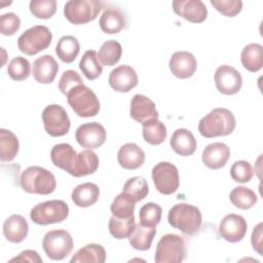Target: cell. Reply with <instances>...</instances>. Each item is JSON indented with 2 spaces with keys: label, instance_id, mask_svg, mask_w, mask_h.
Listing matches in <instances>:
<instances>
[{
  "label": "cell",
  "instance_id": "1",
  "mask_svg": "<svg viewBox=\"0 0 263 263\" xmlns=\"http://www.w3.org/2000/svg\"><path fill=\"white\" fill-rule=\"evenodd\" d=\"M236 125L233 113L226 108H215L198 123L199 134L208 139L224 137L232 134Z\"/></svg>",
  "mask_w": 263,
  "mask_h": 263
},
{
  "label": "cell",
  "instance_id": "2",
  "mask_svg": "<svg viewBox=\"0 0 263 263\" xmlns=\"http://www.w3.org/2000/svg\"><path fill=\"white\" fill-rule=\"evenodd\" d=\"M20 184L24 191L32 194L48 195L57 188L54 175L48 170L33 165L27 167L20 177Z\"/></svg>",
  "mask_w": 263,
  "mask_h": 263
},
{
  "label": "cell",
  "instance_id": "3",
  "mask_svg": "<svg viewBox=\"0 0 263 263\" xmlns=\"http://www.w3.org/2000/svg\"><path fill=\"white\" fill-rule=\"evenodd\" d=\"M167 222L184 234L193 235L201 227L202 216L197 206L181 202L171 208L167 214Z\"/></svg>",
  "mask_w": 263,
  "mask_h": 263
},
{
  "label": "cell",
  "instance_id": "4",
  "mask_svg": "<svg viewBox=\"0 0 263 263\" xmlns=\"http://www.w3.org/2000/svg\"><path fill=\"white\" fill-rule=\"evenodd\" d=\"M66 97L69 106L79 117H93L100 111V102L97 95L84 84L73 87Z\"/></svg>",
  "mask_w": 263,
  "mask_h": 263
},
{
  "label": "cell",
  "instance_id": "5",
  "mask_svg": "<svg viewBox=\"0 0 263 263\" xmlns=\"http://www.w3.org/2000/svg\"><path fill=\"white\" fill-rule=\"evenodd\" d=\"M69 206L64 200L52 199L36 204L30 213L31 220L38 225L61 223L68 218Z\"/></svg>",
  "mask_w": 263,
  "mask_h": 263
},
{
  "label": "cell",
  "instance_id": "6",
  "mask_svg": "<svg viewBox=\"0 0 263 263\" xmlns=\"http://www.w3.org/2000/svg\"><path fill=\"white\" fill-rule=\"evenodd\" d=\"M186 257V245L180 235L167 233L160 237L155 250L156 263H179Z\"/></svg>",
  "mask_w": 263,
  "mask_h": 263
},
{
  "label": "cell",
  "instance_id": "7",
  "mask_svg": "<svg viewBox=\"0 0 263 263\" xmlns=\"http://www.w3.org/2000/svg\"><path fill=\"white\" fill-rule=\"evenodd\" d=\"M74 247L72 235L65 229H53L45 233L42 248L51 260H63L72 252Z\"/></svg>",
  "mask_w": 263,
  "mask_h": 263
},
{
  "label": "cell",
  "instance_id": "8",
  "mask_svg": "<svg viewBox=\"0 0 263 263\" xmlns=\"http://www.w3.org/2000/svg\"><path fill=\"white\" fill-rule=\"evenodd\" d=\"M52 40L50 30L45 26H33L17 39L18 49L27 55H35L46 49Z\"/></svg>",
  "mask_w": 263,
  "mask_h": 263
},
{
  "label": "cell",
  "instance_id": "9",
  "mask_svg": "<svg viewBox=\"0 0 263 263\" xmlns=\"http://www.w3.org/2000/svg\"><path fill=\"white\" fill-rule=\"evenodd\" d=\"M102 7L98 0H71L64 6V15L71 24L82 25L96 20Z\"/></svg>",
  "mask_w": 263,
  "mask_h": 263
},
{
  "label": "cell",
  "instance_id": "10",
  "mask_svg": "<svg viewBox=\"0 0 263 263\" xmlns=\"http://www.w3.org/2000/svg\"><path fill=\"white\" fill-rule=\"evenodd\" d=\"M41 118L44 129L50 137H63L69 133L71 122L66 110L61 105L46 106L42 111Z\"/></svg>",
  "mask_w": 263,
  "mask_h": 263
},
{
  "label": "cell",
  "instance_id": "11",
  "mask_svg": "<svg viewBox=\"0 0 263 263\" xmlns=\"http://www.w3.org/2000/svg\"><path fill=\"white\" fill-rule=\"evenodd\" d=\"M152 180L157 191L164 195L173 194L180 185L178 168L167 161H161L152 168Z\"/></svg>",
  "mask_w": 263,
  "mask_h": 263
},
{
  "label": "cell",
  "instance_id": "12",
  "mask_svg": "<svg viewBox=\"0 0 263 263\" xmlns=\"http://www.w3.org/2000/svg\"><path fill=\"white\" fill-rule=\"evenodd\" d=\"M214 79L217 89L226 96L237 93L242 86L240 73L229 65L219 66L215 72Z\"/></svg>",
  "mask_w": 263,
  "mask_h": 263
},
{
  "label": "cell",
  "instance_id": "13",
  "mask_svg": "<svg viewBox=\"0 0 263 263\" xmlns=\"http://www.w3.org/2000/svg\"><path fill=\"white\" fill-rule=\"evenodd\" d=\"M107 138L105 127L99 122H87L78 126L75 133L77 143L87 149H97L101 147Z\"/></svg>",
  "mask_w": 263,
  "mask_h": 263
},
{
  "label": "cell",
  "instance_id": "14",
  "mask_svg": "<svg viewBox=\"0 0 263 263\" xmlns=\"http://www.w3.org/2000/svg\"><path fill=\"white\" fill-rule=\"evenodd\" d=\"M130 117L139 123L147 124L158 120V112L152 100L144 95L137 93L130 101Z\"/></svg>",
  "mask_w": 263,
  "mask_h": 263
},
{
  "label": "cell",
  "instance_id": "15",
  "mask_svg": "<svg viewBox=\"0 0 263 263\" xmlns=\"http://www.w3.org/2000/svg\"><path fill=\"white\" fill-rule=\"evenodd\" d=\"M172 6L177 15L193 24H200L208 16L206 6L201 0H176Z\"/></svg>",
  "mask_w": 263,
  "mask_h": 263
},
{
  "label": "cell",
  "instance_id": "16",
  "mask_svg": "<svg viewBox=\"0 0 263 263\" xmlns=\"http://www.w3.org/2000/svg\"><path fill=\"white\" fill-rule=\"evenodd\" d=\"M248 229L246 219L237 214L226 215L219 224V234L229 242L240 241Z\"/></svg>",
  "mask_w": 263,
  "mask_h": 263
},
{
  "label": "cell",
  "instance_id": "17",
  "mask_svg": "<svg viewBox=\"0 0 263 263\" xmlns=\"http://www.w3.org/2000/svg\"><path fill=\"white\" fill-rule=\"evenodd\" d=\"M109 85L118 92H128L138 85V75L128 65H120L110 72Z\"/></svg>",
  "mask_w": 263,
  "mask_h": 263
},
{
  "label": "cell",
  "instance_id": "18",
  "mask_svg": "<svg viewBox=\"0 0 263 263\" xmlns=\"http://www.w3.org/2000/svg\"><path fill=\"white\" fill-rule=\"evenodd\" d=\"M168 66L174 76L180 79H187L195 73L197 62L191 52L182 50L172 54Z\"/></svg>",
  "mask_w": 263,
  "mask_h": 263
},
{
  "label": "cell",
  "instance_id": "19",
  "mask_svg": "<svg viewBox=\"0 0 263 263\" xmlns=\"http://www.w3.org/2000/svg\"><path fill=\"white\" fill-rule=\"evenodd\" d=\"M59 71V64L53 57L43 54L35 60L33 63L32 74L34 79L41 84L51 83Z\"/></svg>",
  "mask_w": 263,
  "mask_h": 263
},
{
  "label": "cell",
  "instance_id": "20",
  "mask_svg": "<svg viewBox=\"0 0 263 263\" xmlns=\"http://www.w3.org/2000/svg\"><path fill=\"white\" fill-rule=\"evenodd\" d=\"M230 157V148L221 142L209 144L202 151L201 159L205 166L212 170L223 167Z\"/></svg>",
  "mask_w": 263,
  "mask_h": 263
},
{
  "label": "cell",
  "instance_id": "21",
  "mask_svg": "<svg viewBox=\"0 0 263 263\" xmlns=\"http://www.w3.org/2000/svg\"><path fill=\"white\" fill-rule=\"evenodd\" d=\"M117 161L125 170H137L144 164L145 153L136 143H126L119 148Z\"/></svg>",
  "mask_w": 263,
  "mask_h": 263
},
{
  "label": "cell",
  "instance_id": "22",
  "mask_svg": "<svg viewBox=\"0 0 263 263\" xmlns=\"http://www.w3.org/2000/svg\"><path fill=\"white\" fill-rule=\"evenodd\" d=\"M28 232V222L21 215H11L3 223V234L5 238L10 242H22L27 237Z\"/></svg>",
  "mask_w": 263,
  "mask_h": 263
},
{
  "label": "cell",
  "instance_id": "23",
  "mask_svg": "<svg viewBox=\"0 0 263 263\" xmlns=\"http://www.w3.org/2000/svg\"><path fill=\"white\" fill-rule=\"evenodd\" d=\"M172 149L181 156H190L196 150V140L187 128L176 129L170 140Z\"/></svg>",
  "mask_w": 263,
  "mask_h": 263
},
{
  "label": "cell",
  "instance_id": "24",
  "mask_svg": "<svg viewBox=\"0 0 263 263\" xmlns=\"http://www.w3.org/2000/svg\"><path fill=\"white\" fill-rule=\"evenodd\" d=\"M99 163V157L93 151H91L90 149L83 150L77 154L74 164L69 174L77 178L91 175L98 170Z\"/></svg>",
  "mask_w": 263,
  "mask_h": 263
},
{
  "label": "cell",
  "instance_id": "25",
  "mask_svg": "<svg viewBox=\"0 0 263 263\" xmlns=\"http://www.w3.org/2000/svg\"><path fill=\"white\" fill-rule=\"evenodd\" d=\"M100 28L106 34H117L126 26V17L122 10L116 7L105 9L100 17Z\"/></svg>",
  "mask_w": 263,
  "mask_h": 263
},
{
  "label": "cell",
  "instance_id": "26",
  "mask_svg": "<svg viewBox=\"0 0 263 263\" xmlns=\"http://www.w3.org/2000/svg\"><path fill=\"white\" fill-rule=\"evenodd\" d=\"M100 196L98 185L91 182H86L76 186L71 194V198L75 205L79 208H88L93 205Z\"/></svg>",
  "mask_w": 263,
  "mask_h": 263
},
{
  "label": "cell",
  "instance_id": "27",
  "mask_svg": "<svg viewBox=\"0 0 263 263\" xmlns=\"http://www.w3.org/2000/svg\"><path fill=\"white\" fill-rule=\"evenodd\" d=\"M77 153L75 149L68 143L57 144L50 151V159L52 163L67 173H69L74 164Z\"/></svg>",
  "mask_w": 263,
  "mask_h": 263
},
{
  "label": "cell",
  "instance_id": "28",
  "mask_svg": "<svg viewBox=\"0 0 263 263\" xmlns=\"http://www.w3.org/2000/svg\"><path fill=\"white\" fill-rule=\"evenodd\" d=\"M240 61L243 68L250 72H258L263 66V47L259 43L246 45L240 53Z\"/></svg>",
  "mask_w": 263,
  "mask_h": 263
},
{
  "label": "cell",
  "instance_id": "29",
  "mask_svg": "<svg viewBox=\"0 0 263 263\" xmlns=\"http://www.w3.org/2000/svg\"><path fill=\"white\" fill-rule=\"evenodd\" d=\"M155 234H156L155 227H149L139 223L136 225L134 231L128 236L129 245L135 250L147 251L150 249Z\"/></svg>",
  "mask_w": 263,
  "mask_h": 263
},
{
  "label": "cell",
  "instance_id": "30",
  "mask_svg": "<svg viewBox=\"0 0 263 263\" xmlns=\"http://www.w3.org/2000/svg\"><path fill=\"white\" fill-rule=\"evenodd\" d=\"M80 51V44L76 37L66 35L59 39L55 46V53L58 58L67 64L75 61Z\"/></svg>",
  "mask_w": 263,
  "mask_h": 263
},
{
  "label": "cell",
  "instance_id": "31",
  "mask_svg": "<svg viewBox=\"0 0 263 263\" xmlns=\"http://www.w3.org/2000/svg\"><path fill=\"white\" fill-rule=\"evenodd\" d=\"M106 261V251L102 245L87 243L83 248L79 249L71 258V263L77 262H96L104 263Z\"/></svg>",
  "mask_w": 263,
  "mask_h": 263
},
{
  "label": "cell",
  "instance_id": "32",
  "mask_svg": "<svg viewBox=\"0 0 263 263\" xmlns=\"http://www.w3.org/2000/svg\"><path fill=\"white\" fill-rule=\"evenodd\" d=\"M20 148L16 136L9 129H0V159L11 161L17 154Z\"/></svg>",
  "mask_w": 263,
  "mask_h": 263
},
{
  "label": "cell",
  "instance_id": "33",
  "mask_svg": "<svg viewBox=\"0 0 263 263\" xmlns=\"http://www.w3.org/2000/svg\"><path fill=\"white\" fill-rule=\"evenodd\" d=\"M79 68L88 80L97 79L103 72V66L101 65L98 53L92 49L86 50L83 53L79 62Z\"/></svg>",
  "mask_w": 263,
  "mask_h": 263
},
{
  "label": "cell",
  "instance_id": "34",
  "mask_svg": "<svg viewBox=\"0 0 263 263\" xmlns=\"http://www.w3.org/2000/svg\"><path fill=\"white\" fill-rule=\"evenodd\" d=\"M229 199L234 206L241 210H249L257 203L258 197L252 189L245 186H238L231 190Z\"/></svg>",
  "mask_w": 263,
  "mask_h": 263
},
{
  "label": "cell",
  "instance_id": "35",
  "mask_svg": "<svg viewBox=\"0 0 263 263\" xmlns=\"http://www.w3.org/2000/svg\"><path fill=\"white\" fill-rule=\"evenodd\" d=\"M109 231L117 239H124L130 235L136 227L135 216L128 218H118L112 216L109 220Z\"/></svg>",
  "mask_w": 263,
  "mask_h": 263
},
{
  "label": "cell",
  "instance_id": "36",
  "mask_svg": "<svg viewBox=\"0 0 263 263\" xmlns=\"http://www.w3.org/2000/svg\"><path fill=\"white\" fill-rule=\"evenodd\" d=\"M122 54L121 44L116 40H107L105 41L98 53L100 62L104 66H114L117 64Z\"/></svg>",
  "mask_w": 263,
  "mask_h": 263
},
{
  "label": "cell",
  "instance_id": "37",
  "mask_svg": "<svg viewBox=\"0 0 263 263\" xmlns=\"http://www.w3.org/2000/svg\"><path fill=\"white\" fill-rule=\"evenodd\" d=\"M122 192L127 194L135 202H138L146 198L149 193V186L145 178L137 176L129 178L124 183Z\"/></svg>",
  "mask_w": 263,
  "mask_h": 263
},
{
  "label": "cell",
  "instance_id": "38",
  "mask_svg": "<svg viewBox=\"0 0 263 263\" xmlns=\"http://www.w3.org/2000/svg\"><path fill=\"white\" fill-rule=\"evenodd\" d=\"M142 134L144 140L148 144L153 146L160 145L161 143H163L167 135L165 125L159 120H155L153 122L144 124Z\"/></svg>",
  "mask_w": 263,
  "mask_h": 263
},
{
  "label": "cell",
  "instance_id": "39",
  "mask_svg": "<svg viewBox=\"0 0 263 263\" xmlns=\"http://www.w3.org/2000/svg\"><path fill=\"white\" fill-rule=\"evenodd\" d=\"M136 202L124 192L118 194L111 203L110 210L113 216L118 218H128L134 216Z\"/></svg>",
  "mask_w": 263,
  "mask_h": 263
},
{
  "label": "cell",
  "instance_id": "40",
  "mask_svg": "<svg viewBox=\"0 0 263 263\" xmlns=\"http://www.w3.org/2000/svg\"><path fill=\"white\" fill-rule=\"evenodd\" d=\"M161 215L162 209L159 204L155 202H147L140 209V223L145 226L156 227L161 220Z\"/></svg>",
  "mask_w": 263,
  "mask_h": 263
},
{
  "label": "cell",
  "instance_id": "41",
  "mask_svg": "<svg viewBox=\"0 0 263 263\" xmlns=\"http://www.w3.org/2000/svg\"><path fill=\"white\" fill-rule=\"evenodd\" d=\"M31 65L30 62L23 57L13 58L7 66L8 76L15 81H22L30 76Z\"/></svg>",
  "mask_w": 263,
  "mask_h": 263
},
{
  "label": "cell",
  "instance_id": "42",
  "mask_svg": "<svg viewBox=\"0 0 263 263\" xmlns=\"http://www.w3.org/2000/svg\"><path fill=\"white\" fill-rule=\"evenodd\" d=\"M29 8L31 13L42 20H47L53 16L57 11V1L55 0H32L30 1Z\"/></svg>",
  "mask_w": 263,
  "mask_h": 263
},
{
  "label": "cell",
  "instance_id": "43",
  "mask_svg": "<svg viewBox=\"0 0 263 263\" xmlns=\"http://www.w3.org/2000/svg\"><path fill=\"white\" fill-rule=\"evenodd\" d=\"M254 175L252 164L246 160H237L230 167V176L237 183H248Z\"/></svg>",
  "mask_w": 263,
  "mask_h": 263
},
{
  "label": "cell",
  "instance_id": "44",
  "mask_svg": "<svg viewBox=\"0 0 263 263\" xmlns=\"http://www.w3.org/2000/svg\"><path fill=\"white\" fill-rule=\"evenodd\" d=\"M211 4L223 15L233 17L242 9V1L240 0H211Z\"/></svg>",
  "mask_w": 263,
  "mask_h": 263
},
{
  "label": "cell",
  "instance_id": "45",
  "mask_svg": "<svg viewBox=\"0 0 263 263\" xmlns=\"http://www.w3.org/2000/svg\"><path fill=\"white\" fill-rule=\"evenodd\" d=\"M21 20L14 12H6L0 15V32L4 36H11L18 31Z\"/></svg>",
  "mask_w": 263,
  "mask_h": 263
},
{
  "label": "cell",
  "instance_id": "46",
  "mask_svg": "<svg viewBox=\"0 0 263 263\" xmlns=\"http://www.w3.org/2000/svg\"><path fill=\"white\" fill-rule=\"evenodd\" d=\"M83 84V80L80 75L74 70L65 71L59 81V89L63 95H67L73 87Z\"/></svg>",
  "mask_w": 263,
  "mask_h": 263
},
{
  "label": "cell",
  "instance_id": "47",
  "mask_svg": "<svg viewBox=\"0 0 263 263\" xmlns=\"http://www.w3.org/2000/svg\"><path fill=\"white\" fill-rule=\"evenodd\" d=\"M37 262L42 263V258L36 251L25 250L18 254V256L9 260V262Z\"/></svg>",
  "mask_w": 263,
  "mask_h": 263
},
{
  "label": "cell",
  "instance_id": "48",
  "mask_svg": "<svg viewBox=\"0 0 263 263\" xmlns=\"http://www.w3.org/2000/svg\"><path fill=\"white\" fill-rule=\"evenodd\" d=\"M251 242L253 246V249L258 252V254L262 255V223L260 222L259 224H257L252 232V236H251Z\"/></svg>",
  "mask_w": 263,
  "mask_h": 263
}]
</instances>
